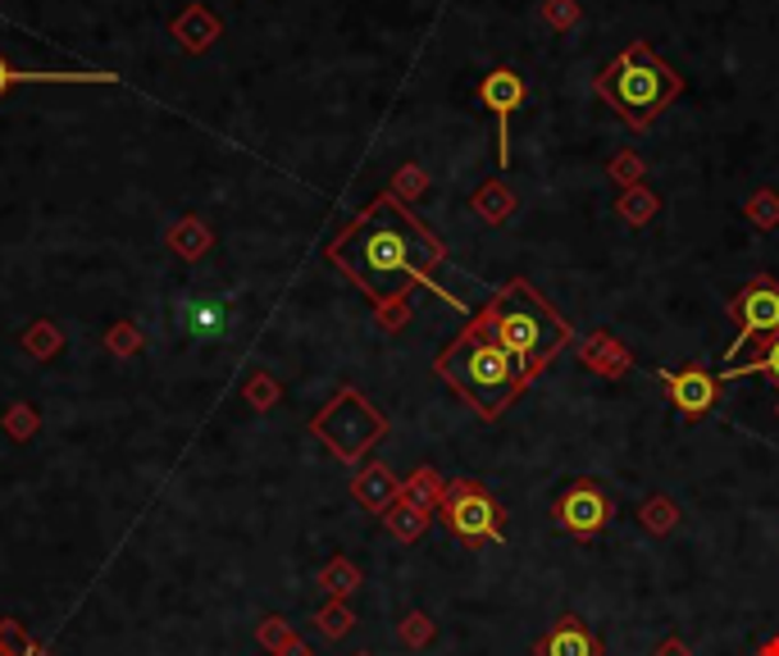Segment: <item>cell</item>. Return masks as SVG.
Returning <instances> with one entry per match:
<instances>
[{
	"mask_svg": "<svg viewBox=\"0 0 779 656\" xmlns=\"http://www.w3.org/2000/svg\"><path fill=\"white\" fill-rule=\"evenodd\" d=\"M352 492H356V502L365 507V511H388V507H397V497H401V483H397V475L392 470H383V465H365V470L356 475V483H352Z\"/></svg>",
	"mask_w": 779,
	"mask_h": 656,
	"instance_id": "obj_13",
	"label": "cell"
},
{
	"mask_svg": "<svg viewBox=\"0 0 779 656\" xmlns=\"http://www.w3.org/2000/svg\"><path fill=\"white\" fill-rule=\"evenodd\" d=\"M615 210H620V219H625V224H634V229H643L652 214L661 210V201L647 192V187L638 182V187H625V192H620V201H615Z\"/></svg>",
	"mask_w": 779,
	"mask_h": 656,
	"instance_id": "obj_20",
	"label": "cell"
},
{
	"mask_svg": "<svg viewBox=\"0 0 779 656\" xmlns=\"http://www.w3.org/2000/svg\"><path fill=\"white\" fill-rule=\"evenodd\" d=\"M552 520H556V529H566L570 538L593 543L602 529L611 524V497H606V488L593 483V479H575L566 492L556 497Z\"/></svg>",
	"mask_w": 779,
	"mask_h": 656,
	"instance_id": "obj_8",
	"label": "cell"
},
{
	"mask_svg": "<svg viewBox=\"0 0 779 656\" xmlns=\"http://www.w3.org/2000/svg\"><path fill=\"white\" fill-rule=\"evenodd\" d=\"M730 320L738 324V337L730 342V360L743 352V342H761L770 333H779V278L770 274H753L747 283L734 292L730 301Z\"/></svg>",
	"mask_w": 779,
	"mask_h": 656,
	"instance_id": "obj_7",
	"label": "cell"
},
{
	"mask_svg": "<svg viewBox=\"0 0 779 656\" xmlns=\"http://www.w3.org/2000/svg\"><path fill=\"white\" fill-rule=\"evenodd\" d=\"M424 169H415V165H407L397 174V187H392V197H424Z\"/></svg>",
	"mask_w": 779,
	"mask_h": 656,
	"instance_id": "obj_30",
	"label": "cell"
},
{
	"mask_svg": "<svg viewBox=\"0 0 779 656\" xmlns=\"http://www.w3.org/2000/svg\"><path fill=\"white\" fill-rule=\"evenodd\" d=\"M401 643H407V647H429L433 643V620L424 611H411L407 620H401Z\"/></svg>",
	"mask_w": 779,
	"mask_h": 656,
	"instance_id": "obj_26",
	"label": "cell"
},
{
	"mask_svg": "<svg viewBox=\"0 0 779 656\" xmlns=\"http://www.w3.org/2000/svg\"><path fill=\"white\" fill-rule=\"evenodd\" d=\"M14 87V65H10V59L5 55H0V97H5V91Z\"/></svg>",
	"mask_w": 779,
	"mask_h": 656,
	"instance_id": "obj_35",
	"label": "cell"
},
{
	"mask_svg": "<svg viewBox=\"0 0 779 656\" xmlns=\"http://www.w3.org/2000/svg\"><path fill=\"white\" fill-rule=\"evenodd\" d=\"M661 383H666V397L675 401V411L689 415V420L711 415L715 401H721V379H715V374H706V369H698V365L666 369Z\"/></svg>",
	"mask_w": 779,
	"mask_h": 656,
	"instance_id": "obj_10",
	"label": "cell"
},
{
	"mask_svg": "<svg viewBox=\"0 0 779 656\" xmlns=\"http://www.w3.org/2000/svg\"><path fill=\"white\" fill-rule=\"evenodd\" d=\"M23 347L33 352V356H42V360H46V356L59 347V329H55V324H46V320H42V324H33V329L23 333Z\"/></svg>",
	"mask_w": 779,
	"mask_h": 656,
	"instance_id": "obj_25",
	"label": "cell"
},
{
	"mask_svg": "<svg viewBox=\"0 0 779 656\" xmlns=\"http://www.w3.org/2000/svg\"><path fill=\"white\" fill-rule=\"evenodd\" d=\"M315 433L329 443L333 456L360 460V456L388 433V420H383V411H374V405H369L356 388H342V392L324 405V411L315 415Z\"/></svg>",
	"mask_w": 779,
	"mask_h": 656,
	"instance_id": "obj_5",
	"label": "cell"
},
{
	"mask_svg": "<svg viewBox=\"0 0 779 656\" xmlns=\"http://www.w3.org/2000/svg\"><path fill=\"white\" fill-rule=\"evenodd\" d=\"M743 210H747V219H753L757 229H775V224H779V197L770 192V187H761V192L747 197Z\"/></svg>",
	"mask_w": 779,
	"mask_h": 656,
	"instance_id": "obj_22",
	"label": "cell"
},
{
	"mask_svg": "<svg viewBox=\"0 0 779 656\" xmlns=\"http://www.w3.org/2000/svg\"><path fill=\"white\" fill-rule=\"evenodd\" d=\"M105 347H110L114 356H133V352L142 347V329H137V324H114V329L105 333Z\"/></svg>",
	"mask_w": 779,
	"mask_h": 656,
	"instance_id": "obj_27",
	"label": "cell"
},
{
	"mask_svg": "<svg viewBox=\"0 0 779 656\" xmlns=\"http://www.w3.org/2000/svg\"><path fill=\"white\" fill-rule=\"evenodd\" d=\"M274 397H278V388H274V379H265V374H256V379L246 383V401L260 405V411H265V405H274Z\"/></svg>",
	"mask_w": 779,
	"mask_h": 656,
	"instance_id": "obj_31",
	"label": "cell"
},
{
	"mask_svg": "<svg viewBox=\"0 0 779 656\" xmlns=\"http://www.w3.org/2000/svg\"><path fill=\"white\" fill-rule=\"evenodd\" d=\"M260 638H265L269 647H278V652H283V647L292 643V634H288V624H283V620H269L265 630H260Z\"/></svg>",
	"mask_w": 779,
	"mask_h": 656,
	"instance_id": "obj_33",
	"label": "cell"
},
{
	"mask_svg": "<svg viewBox=\"0 0 779 656\" xmlns=\"http://www.w3.org/2000/svg\"><path fill=\"white\" fill-rule=\"evenodd\" d=\"M611 178H615V182H625V187H638V178H643V160H638L634 151L615 155V160H611Z\"/></svg>",
	"mask_w": 779,
	"mask_h": 656,
	"instance_id": "obj_29",
	"label": "cell"
},
{
	"mask_svg": "<svg viewBox=\"0 0 779 656\" xmlns=\"http://www.w3.org/2000/svg\"><path fill=\"white\" fill-rule=\"evenodd\" d=\"M433 369H438V379H447L483 420H502L511 411V401L528 388L524 369L502 347V337H497L488 310H479L475 324L452 342Z\"/></svg>",
	"mask_w": 779,
	"mask_h": 656,
	"instance_id": "obj_2",
	"label": "cell"
},
{
	"mask_svg": "<svg viewBox=\"0 0 779 656\" xmlns=\"http://www.w3.org/2000/svg\"><path fill=\"white\" fill-rule=\"evenodd\" d=\"M738 374H766V379L779 388V333L761 337L757 356L747 360V365H730V369H725V379H738Z\"/></svg>",
	"mask_w": 779,
	"mask_h": 656,
	"instance_id": "obj_19",
	"label": "cell"
},
{
	"mask_svg": "<svg viewBox=\"0 0 779 656\" xmlns=\"http://www.w3.org/2000/svg\"><path fill=\"white\" fill-rule=\"evenodd\" d=\"M488 315H492L497 337H502V347L515 356V365L524 369L528 383H534L547 369V360L566 352L570 337H575V329L560 320L543 301V292L534 283H524V278H511V283L488 301Z\"/></svg>",
	"mask_w": 779,
	"mask_h": 656,
	"instance_id": "obj_3",
	"label": "cell"
},
{
	"mask_svg": "<svg viewBox=\"0 0 779 656\" xmlns=\"http://www.w3.org/2000/svg\"><path fill=\"white\" fill-rule=\"evenodd\" d=\"M775 415H779V405H775Z\"/></svg>",
	"mask_w": 779,
	"mask_h": 656,
	"instance_id": "obj_39",
	"label": "cell"
},
{
	"mask_svg": "<svg viewBox=\"0 0 779 656\" xmlns=\"http://www.w3.org/2000/svg\"><path fill=\"white\" fill-rule=\"evenodd\" d=\"M210 229L201 224V219H178L174 224V233H169V246L182 256V260H201L205 252H210Z\"/></svg>",
	"mask_w": 779,
	"mask_h": 656,
	"instance_id": "obj_17",
	"label": "cell"
},
{
	"mask_svg": "<svg viewBox=\"0 0 779 656\" xmlns=\"http://www.w3.org/2000/svg\"><path fill=\"white\" fill-rule=\"evenodd\" d=\"M360 656H369V652H360Z\"/></svg>",
	"mask_w": 779,
	"mask_h": 656,
	"instance_id": "obj_40",
	"label": "cell"
},
{
	"mask_svg": "<svg viewBox=\"0 0 779 656\" xmlns=\"http://www.w3.org/2000/svg\"><path fill=\"white\" fill-rule=\"evenodd\" d=\"M652 656H693V652H689L683 638H661L657 647H652Z\"/></svg>",
	"mask_w": 779,
	"mask_h": 656,
	"instance_id": "obj_34",
	"label": "cell"
},
{
	"mask_svg": "<svg viewBox=\"0 0 779 656\" xmlns=\"http://www.w3.org/2000/svg\"><path fill=\"white\" fill-rule=\"evenodd\" d=\"M169 33H174V42L187 51V55H205L214 42L224 37V23H220V14L214 10H205L201 0H192L174 23H169Z\"/></svg>",
	"mask_w": 779,
	"mask_h": 656,
	"instance_id": "obj_11",
	"label": "cell"
},
{
	"mask_svg": "<svg viewBox=\"0 0 779 656\" xmlns=\"http://www.w3.org/2000/svg\"><path fill=\"white\" fill-rule=\"evenodd\" d=\"M324 588H329L333 598L342 602V598H347V592H356V588H360V570L352 566V560H333V566L324 570Z\"/></svg>",
	"mask_w": 779,
	"mask_h": 656,
	"instance_id": "obj_23",
	"label": "cell"
},
{
	"mask_svg": "<svg viewBox=\"0 0 779 656\" xmlns=\"http://www.w3.org/2000/svg\"><path fill=\"white\" fill-rule=\"evenodd\" d=\"M283 656H310V647H305V643H297V638H292V643H288V647H283Z\"/></svg>",
	"mask_w": 779,
	"mask_h": 656,
	"instance_id": "obj_37",
	"label": "cell"
},
{
	"mask_svg": "<svg viewBox=\"0 0 779 656\" xmlns=\"http://www.w3.org/2000/svg\"><path fill=\"white\" fill-rule=\"evenodd\" d=\"M598 97L630 123V129H652L661 119V110L683 91V78L652 51L647 42H634L630 51H620L611 65L598 74Z\"/></svg>",
	"mask_w": 779,
	"mask_h": 656,
	"instance_id": "obj_4",
	"label": "cell"
},
{
	"mask_svg": "<svg viewBox=\"0 0 779 656\" xmlns=\"http://www.w3.org/2000/svg\"><path fill=\"white\" fill-rule=\"evenodd\" d=\"M383 524L392 529L397 543H415V538H424V529L433 524V511L420 507V502H407V497H397V507L383 511Z\"/></svg>",
	"mask_w": 779,
	"mask_h": 656,
	"instance_id": "obj_14",
	"label": "cell"
},
{
	"mask_svg": "<svg viewBox=\"0 0 779 656\" xmlns=\"http://www.w3.org/2000/svg\"><path fill=\"white\" fill-rule=\"evenodd\" d=\"M438 515L447 524V534H456L465 547H483V543H502L507 538V511H502V502H497L488 488L470 483V479L447 483L443 502H438Z\"/></svg>",
	"mask_w": 779,
	"mask_h": 656,
	"instance_id": "obj_6",
	"label": "cell"
},
{
	"mask_svg": "<svg viewBox=\"0 0 779 656\" xmlns=\"http://www.w3.org/2000/svg\"><path fill=\"white\" fill-rule=\"evenodd\" d=\"M583 365H588V369H598V374H606V379H620V374L630 369V352H625V347H615V342H611L606 333H598V337H588V342H583Z\"/></svg>",
	"mask_w": 779,
	"mask_h": 656,
	"instance_id": "obj_15",
	"label": "cell"
},
{
	"mask_svg": "<svg viewBox=\"0 0 779 656\" xmlns=\"http://www.w3.org/2000/svg\"><path fill=\"white\" fill-rule=\"evenodd\" d=\"M27 656H42V652H27Z\"/></svg>",
	"mask_w": 779,
	"mask_h": 656,
	"instance_id": "obj_38",
	"label": "cell"
},
{
	"mask_svg": "<svg viewBox=\"0 0 779 656\" xmlns=\"http://www.w3.org/2000/svg\"><path fill=\"white\" fill-rule=\"evenodd\" d=\"M638 524L647 529V534H657V538H666L670 529H679V502L675 497H666V492H657V497H647V502L638 507Z\"/></svg>",
	"mask_w": 779,
	"mask_h": 656,
	"instance_id": "obj_16",
	"label": "cell"
},
{
	"mask_svg": "<svg viewBox=\"0 0 779 656\" xmlns=\"http://www.w3.org/2000/svg\"><path fill=\"white\" fill-rule=\"evenodd\" d=\"M547 19H552V27H570L579 19L575 0H547Z\"/></svg>",
	"mask_w": 779,
	"mask_h": 656,
	"instance_id": "obj_32",
	"label": "cell"
},
{
	"mask_svg": "<svg viewBox=\"0 0 779 656\" xmlns=\"http://www.w3.org/2000/svg\"><path fill=\"white\" fill-rule=\"evenodd\" d=\"M470 205H475V214H479V219H488V224H507L511 210H515V197L507 192L502 182H483L479 192L470 197Z\"/></svg>",
	"mask_w": 779,
	"mask_h": 656,
	"instance_id": "obj_18",
	"label": "cell"
},
{
	"mask_svg": "<svg viewBox=\"0 0 779 656\" xmlns=\"http://www.w3.org/2000/svg\"><path fill=\"white\" fill-rule=\"evenodd\" d=\"M443 492H447V483L438 479V470H415V479H407L401 483V497H407V502H420V507H438L443 502Z\"/></svg>",
	"mask_w": 779,
	"mask_h": 656,
	"instance_id": "obj_21",
	"label": "cell"
},
{
	"mask_svg": "<svg viewBox=\"0 0 779 656\" xmlns=\"http://www.w3.org/2000/svg\"><path fill=\"white\" fill-rule=\"evenodd\" d=\"M753 656H779V634H775V638H766V643H761Z\"/></svg>",
	"mask_w": 779,
	"mask_h": 656,
	"instance_id": "obj_36",
	"label": "cell"
},
{
	"mask_svg": "<svg viewBox=\"0 0 779 656\" xmlns=\"http://www.w3.org/2000/svg\"><path fill=\"white\" fill-rule=\"evenodd\" d=\"M479 101L497 114V165L511 160V110L524 105V78L515 69H492L479 87Z\"/></svg>",
	"mask_w": 779,
	"mask_h": 656,
	"instance_id": "obj_9",
	"label": "cell"
},
{
	"mask_svg": "<svg viewBox=\"0 0 779 656\" xmlns=\"http://www.w3.org/2000/svg\"><path fill=\"white\" fill-rule=\"evenodd\" d=\"M187 324H192V333H201V337H220L224 333V305L201 301V305L187 310Z\"/></svg>",
	"mask_w": 779,
	"mask_h": 656,
	"instance_id": "obj_24",
	"label": "cell"
},
{
	"mask_svg": "<svg viewBox=\"0 0 779 656\" xmlns=\"http://www.w3.org/2000/svg\"><path fill=\"white\" fill-rule=\"evenodd\" d=\"M534 656H602V638L579 615H560L556 630L534 643Z\"/></svg>",
	"mask_w": 779,
	"mask_h": 656,
	"instance_id": "obj_12",
	"label": "cell"
},
{
	"mask_svg": "<svg viewBox=\"0 0 779 656\" xmlns=\"http://www.w3.org/2000/svg\"><path fill=\"white\" fill-rule=\"evenodd\" d=\"M329 260L347 278H356L360 292L379 305L388 329H401V320H407V292L415 283L438 292L452 305H460L452 292L433 283V269L447 260L443 242L392 192H383L379 201H369L356 214V224L329 246Z\"/></svg>",
	"mask_w": 779,
	"mask_h": 656,
	"instance_id": "obj_1",
	"label": "cell"
},
{
	"mask_svg": "<svg viewBox=\"0 0 779 656\" xmlns=\"http://www.w3.org/2000/svg\"><path fill=\"white\" fill-rule=\"evenodd\" d=\"M352 624H356V615L342 607V602H333V607H324L320 611V630L329 634V638H342V634H352Z\"/></svg>",
	"mask_w": 779,
	"mask_h": 656,
	"instance_id": "obj_28",
	"label": "cell"
}]
</instances>
